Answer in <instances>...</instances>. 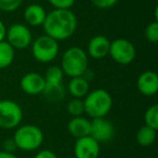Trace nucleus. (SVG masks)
Returning <instances> with one entry per match:
<instances>
[{
    "instance_id": "obj_1",
    "label": "nucleus",
    "mask_w": 158,
    "mask_h": 158,
    "mask_svg": "<svg viewBox=\"0 0 158 158\" xmlns=\"http://www.w3.org/2000/svg\"><path fill=\"white\" fill-rule=\"evenodd\" d=\"M78 26V20L70 9H54L47 13L42 28L44 35L56 41L69 39Z\"/></svg>"
},
{
    "instance_id": "obj_2",
    "label": "nucleus",
    "mask_w": 158,
    "mask_h": 158,
    "mask_svg": "<svg viewBox=\"0 0 158 158\" xmlns=\"http://www.w3.org/2000/svg\"><path fill=\"white\" fill-rule=\"evenodd\" d=\"M89 56L84 49L79 47H70L64 51L61 60V66L64 75L72 77L82 76L88 69Z\"/></svg>"
},
{
    "instance_id": "obj_3",
    "label": "nucleus",
    "mask_w": 158,
    "mask_h": 158,
    "mask_svg": "<svg viewBox=\"0 0 158 158\" xmlns=\"http://www.w3.org/2000/svg\"><path fill=\"white\" fill-rule=\"evenodd\" d=\"M85 114L90 118H101L106 117L113 107V98L110 92L104 89H95L89 91L84 98Z\"/></svg>"
},
{
    "instance_id": "obj_4",
    "label": "nucleus",
    "mask_w": 158,
    "mask_h": 158,
    "mask_svg": "<svg viewBox=\"0 0 158 158\" xmlns=\"http://www.w3.org/2000/svg\"><path fill=\"white\" fill-rule=\"evenodd\" d=\"M13 140L19 149L23 152L37 151L44 140V131L35 125H23L16 128Z\"/></svg>"
},
{
    "instance_id": "obj_5",
    "label": "nucleus",
    "mask_w": 158,
    "mask_h": 158,
    "mask_svg": "<svg viewBox=\"0 0 158 158\" xmlns=\"http://www.w3.org/2000/svg\"><path fill=\"white\" fill-rule=\"evenodd\" d=\"M31 48L34 59L42 64L54 61L60 51L59 41L47 35H41L31 41Z\"/></svg>"
},
{
    "instance_id": "obj_6",
    "label": "nucleus",
    "mask_w": 158,
    "mask_h": 158,
    "mask_svg": "<svg viewBox=\"0 0 158 158\" xmlns=\"http://www.w3.org/2000/svg\"><path fill=\"white\" fill-rule=\"evenodd\" d=\"M23 119L22 107L13 100L0 101V128L6 130L15 129Z\"/></svg>"
},
{
    "instance_id": "obj_7",
    "label": "nucleus",
    "mask_w": 158,
    "mask_h": 158,
    "mask_svg": "<svg viewBox=\"0 0 158 158\" xmlns=\"http://www.w3.org/2000/svg\"><path fill=\"white\" fill-rule=\"evenodd\" d=\"M108 55L117 64L129 65L135 59L136 49L130 40L117 38V39L110 41Z\"/></svg>"
},
{
    "instance_id": "obj_8",
    "label": "nucleus",
    "mask_w": 158,
    "mask_h": 158,
    "mask_svg": "<svg viewBox=\"0 0 158 158\" xmlns=\"http://www.w3.org/2000/svg\"><path fill=\"white\" fill-rule=\"evenodd\" d=\"M44 81H46V88H44V94L51 99L52 101H59L64 97V87L63 82L64 73L62 68L57 65H52L47 69L44 74Z\"/></svg>"
},
{
    "instance_id": "obj_9",
    "label": "nucleus",
    "mask_w": 158,
    "mask_h": 158,
    "mask_svg": "<svg viewBox=\"0 0 158 158\" xmlns=\"http://www.w3.org/2000/svg\"><path fill=\"white\" fill-rule=\"evenodd\" d=\"M6 41H8L14 49L23 50L28 48L33 41V36L29 27L21 23H14L7 28Z\"/></svg>"
},
{
    "instance_id": "obj_10",
    "label": "nucleus",
    "mask_w": 158,
    "mask_h": 158,
    "mask_svg": "<svg viewBox=\"0 0 158 158\" xmlns=\"http://www.w3.org/2000/svg\"><path fill=\"white\" fill-rule=\"evenodd\" d=\"M89 135L94 139L100 144L110 142L115 135V127L105 117L93 118L91 120L90 134Z\"/></svg>"
},
{
    "instance_id": "obj_11",
    "label": "nucleus",
    "mask_w": 158,
    "mask_h": 158,
    "mask_svg": "<svg viewBox=\"0 0 158 158\" xmlns=\"http://www.w3.org/2000/svg\"><path fill=\"white\" fill-rule=\"evenodd\" d=\"M100 152V143L90 135L76 139L74 145L75 158H99Z\"/></svg>"
},
{
    "instance_id": "obj_12",
    "label": "nucleus",
    "mask_w": 158,
    "mask_h": 158,
    "mask_svg": "<svg viewBox=\"0 0 158 158\" xmlns=\"http://www.w3.org/2000/svg\"><path fill=\"white\" fill-rule=\"evenodd\" d=\"M20 87L23 92L28 95L41 94L46 88L44 77L35 72L27 73L21 78Z\"/></svg>"
},
{
    "instance_id": "obj_13",
    "label": "nucleus",
    "mask_w": 158,
    "mask_h": 158,
    "mask_svg": "<svg viewBox=\"0 0 158 158\" xmlns=\"http://www.w3.org/2000/svg\"><path fill=\"white\" fill-rule=\"evenodd\" d=\"M136 88L141 94L153 97L158 91V75L153 70L143 72L136 80Z\"/></svg>"
},
{
    "instance_id": "obj_14",
    "label": "nucleus",
    "mask_w": 158,
    "mask_h": 158,
    "mask_svg": "<svg viewBox=\"0 0 158 158\" xmlns=\"http://www.w3.org/2000/svg\"><path fill=\"white\" fill-rule=\"evenodd\" d=\"M110 41L103 35L92 37L87 46V54L94 60H102L108 55Z\"/></svg>"
},
{
    "instance_id": "obj_15",
    "label": "nucleus",
    "mask_w": 158,
    "mask_h": 158,
    "mask_svg": "<svg viewBox=\"0 0 158 158\" xmlns=\"http://www.w3.org/2000/svg\"><path fill=\"white\" fill-rule=\"evenodd\" d=\"M46 15L47 12L44 8L37 3H31V5L27 6L23 13V18H24L26 25L31 27L42 26Z\"/></svg>"
},
{
    "instance_id": "obj_16",
    "label": "nucleus",
    "mask_w": 158,
    "mask_h": 158,
    "mask_svg": "<svg viewBox=\"0 0 158 158\" xmlns=\"http://www.w3.org/2000/svg\"><path fill=\"white\" fill-rule=\"evenodd\" d=\"M91 120L84 116L72 117L67 123V131L75 139H80L88 136L90 134Z\"/></svg>"
},
{
    "instance_id": "obj_17",
    "label": "nucleus",
    "mask_w": 158,
    "mask_h": 158,
    "mask_svg": "<svg viewBox=\"0 0 158 158\" xmlns=\"http://www.w3.org/2000/svg\"><path fill=\"white\" fill-rule=\"evenodd\" d=\"M67 91L73 98L84 99L90 91V81L84 76L72 77L67 85Z\"/></svg>"
},
{
    "instance_id": "obj_18",
    "label": "nucleus",
    "mask_w": 158,
    "mask_h": 158,
    "mask_svg": "<svg viewBox=\"0 0 158 158\" xmlns=\"http://www.w3.org/2000/svg\"><path fill=\"white\" fill-rule=\"evenodd\" d=\"M15 57V49L8 41H0V69L7 68L13 63Z\"/></svg>"
},
{
    "instance_id": "obj_19",
    "label": "nucleus",
    "mask_w": 158,
    "mask_h": 158,
    "mask_svg": "<svg viewBox=\"0 0 158 158\" xmlns=\"http://www.w3.org/2000/svg\"><path fill=\"white\" fill-rule=\"evenodd\" d=\"M157 130L147 126H143L136 132V142L141 146H151L156 140Z\"/></svg>"
},
{
    "instance_id": "obj_20",
    "label": "nucleus",
    "mask_w": 158,
    "mask_h": 158,
    "mask_svg": "<svg viewBox=\"0 0 158 158\" xmlns=\"http://www.w3.org/2000/svg\"><path fill=\"white\" fill-rule=\"evenodd\" d=\"M145 126L151 127L153 129H158V105L153 104L146 110L144 114Z\"/></svg>"
},
{
    "instance_id": "obj_21",
    "label": "nucleus",
    "mask_w": 158,
    "mask_h": 158,
    "mask_svg": "<svg viewBox=\"0 0 158 158\" xmlns=\"http://www.w3.org/2000/svg\"><path fill=\"white\" fill-rule=\"evenodd\" d=\"M66 110H67V113L72 117L82 116V114H85L84 100L73 98V99L67 103Z\"/></svg>"
},
{
    "instance_id": "obj_22",
    "label": "nucleus",
    "mask_w": 158,
    "mask_h": 158,
    "mask_svg": "<svg viewBox=\"0 0 158 158\" xmlns=\"http://www.w3.org/2000/svg\"><path fill=\"white\" fill-rule=\"evenodd\" d=\"M145 39L148 42L152 44H156L158 41V22L154 21V22L149 23L146 26L144 31Z\"/></svg>"
},
{
    "instance_id": "obj_23",
    "label": "nucleus",
    "mask_w": 158,
    "mask_h": 158,
    "mask_svg": "<svg viewBox=\"0 0 158 158\" xmlns=\"http://www.w3.org/2000/svg\"><path fill=\"white\" fill-rule=\"evenodd\" d=\"M23 0H0V11L14 12L22 6Z\"/></svg>"
},
{
    "instance_id": "obj_24",
    "label": "nucleus",
    "mask_w": 158,
    "mask_h": 158,
    "mask_svg": "<svg viewBox=\"0 0 158 158\" xmlns=\"http://www.w3.org/2000/svg\"><path fill=\"white\" fill-rule=\"evenodd\" d=\"M49 3L52 6L54 9H70L75 5L76 0H48Z\"/></svg>"
},
{
    "instance_id": "obj_25",
    "label": "nucleus",
    "mask_w": 158,
    "mask_h": 158,
    "mask_svg": "<svg viewBox=\"0 0 158 158\" xmlns=\"http://www.w3.org/2000/svg\"><path fill=\"white\" fill-rule=\"evenodd\" d=\"M91 2H92V5L94 6L95 8H98V9L106 10V9H110V8L114 7V6L118 2V0H91Z\"/></svg>"
},
{
    "instance_id": "obj_26",
    "label": "nucleus",
    "mask_w": 158,
    "mask_h": 158,
    "mask_svg": "<svg viewBox=\"0 0 158 158\" xmlns=\"http://www.w3.org/2000/svg\"><path fill=\"white\" fill-rule=\"evenodd\" d=\"M16 149H18V146H16L15 141L13 140V138L6 139V141L3 142V151L9 152V153H14Z\"/></svg>"
},
{
    "instance_id": "obj_27",
    "label": "nucleus",
    "mask_w": 158,
    "mask_h": 158,
    "mask_svg": "<svg viewBox=\"0 0 158 158\" xmlns=\"http://www.w3.org/2000/svg\"><path fill=\"white\" fill-rule=\"evenodd\" d=\"M34 158H57V156L51 149H41L36 154Z\"/></svg>"
},
{
    "instance_id": "obj_28",
    "label": "nucleus",
    "mask_w": 158,
    "mask_h": 158,
    "mask_svg": "<svg viewBox=\"0 0 158 158\" xmlns=\"http://www.w3.org/2000/svg\"><path fill=\"white\" fill-rule=\"evenodd\" d=\"M6 34H7V27H6L5 23L0 20V41L6 40Z\"/></svg>"
},
{
    "instance_id": "obj_29",
    "label": "nucleus",
    "mask_w": 158,
    "mask_h": 158,
    "mask_svg": "<svg viewBox=\"0 0 158 158\" xmlns=\"http://www.w3.org/2000/svg\"><path fill=\"white\" fill-rule=\"evenodd\" d=\"M0 158H18L14 153H9V152L0 151Z\"/></svg>"
}]
</instances>
